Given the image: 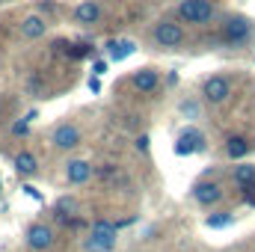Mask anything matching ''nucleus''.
Listing matches in <instances>:
<instances>
[{
  "instance_id": "obj_23",
  "label": "nucleus",
  "mask_w": 255,
  "mask_h": 252,
  "mask_svg": "<svg viewBox=\"0 0 255 252\" xmlns=\"http://www.w3.org/2000/svg\"><path fill=\"white\" fill-rule=\"evenodd\" d=\"M104 71H107V63H101V60H98V63L92 65V74H95V77H98V74H104Z\"/></svg>"
},
{
  "instance_id": "obj_13",
  "label": "nucleus",
  "mask_w": 255,
  "mask_h": 252,
  "mask_svg": "<svg viewBox=\"0 0 255 252\" xmlns=\"http://www.w3.org/2000/svg\"><path fill=\"white\" fill-rule=\"evenodd\" d=\"M130 83H133V89H139L142 95H148V92H154V89H157L160 77H157V71H154V68H139V71H133Z\"/></svg>"
},
{
  "instance_id": "obj_9",
  "label": "nucleus",
  "mask_w": 255,
  "mask_h": 252,
  "mask_svg": "<svg viewBox=\"0 0 255 252\" xmlns=\"http://www.w3.org/2000/svg\"><path fill=\"white\" fill-rule=\"evenodd\" d=\"M193 199H196L202 208H211V205H217V202L223 199V187H220L217 181H199V184L193 187Z\"/></svg>"
},
{
  "instance_id": "obj_11",
  "label": "nucleus",
  "mask_w": 255,
  "mask_h": 252,
  "mask_svg": "<svg viewBox=\"0 0 255 252\" xmlns=\"http://www.w3.org/2000/svg\"><path fill=\"white\" fill-rule=\"evenodd\" d=\"M45 33H48V21H45L42 15H27V18L21 21V39L33 42V39H42Z\"/></svg>"
},
{
  "instance_id": "obj_15",
  "label": "nucleus",
  "mask_w": 255,
  "mask_h": 252,
  "mask_svg": "<svg viewBox=\"0 0 255 252\" xmlns=\"http://www.w3.org/2000/svg\"><path fill=\"white\" fill-rule=\"evenodd\" d=\"M133 51H136V42H130V39H116V42H110V45H107V57H110L113 63L128 60Z\"/></svg>"
},
{
  "instance_id": "obj_4",
  "label": "nucleus",
  "mask_w": 255,
  "mask_h": 252,
  "mask_svg": "<svg viewBox=\"0 0 255 252\" xmlns=\"http://www.w3.org/2000/svg\"><path fill=\"white\" fill-rule=\"evenodd\" d=\"M202 95H205L208 104H223V101L232 95V83H229V77H223V74L208 77V80L202 83Z\"/></svg>"
},
{
  "instance_id": "obj_2",
  "label": "nucleus",
  "mask_w": 255,
  "mask_h": 252,
  "mask_svg": "<svg viewBox=\"0 0 255 252\" xmlns=\"http://www.w3.org/2000/svg\"><path fill=\"white\" fill-rule=\"evenodd\" d=\"M214 15V3L211 0H181L178 3V18L187 24H208Z\"/></svg>"
},
{
  "instance_id": "obj_17",
  "label": "nucleus",
  "mask_w": 255,
  "mask_h": 252,
  "mask_svg": "<svg viewBox=\"0 0 255 252\" xmlns=\"http://www.w3.org/2000/svg\"><path fill=\"white\" fill-rule=\"evenodd\" d=\"M226 151H229V157H247V151H250V142L244 139V136H232L229 142H226Z\"/></svg>"
},
{
  "instance_id": "obj_1",
  "label": "nucleus",
  "mask_w": 255,
  "mask_h": 252,
  "mask_svg": "<svg viewBox=\"0 0 255 252\" xmlns=\"http://www.w3.org/2000/svg\"><path fill=\"white\" fill-rule=\"evenodd\" d=\"M116 235H119V226L116 223L95 220L92 223V232L86 238V252H110L116 247Z\"/></svg>"
},
{
  "instance_id": "obj_21",
  "label": "nucleus",
  "mask_w": 255,
  "mask_h": 252,
  "mask_svg": "<svg viewBox=\"0 0 255 252\" xmlns=\"http://www.w3.org/2000/svg\"><path fill=\"white\" fill-rule=\"evenodd\" d=\"M39 9H42V15H54V12H57V6H54V3H45V0L39 3Z\"/></svg>"
},
{
  "instance_id": "obj_25",
  "label": "nucleus",
  "mask_w": 255,
  "mask_h": 252,
  "mask_svg": "<svg viewBox=\"0 0 255 252\" xmlns=\"http://www.w3.org/2000/svg\"><path fill=\"white\" fill-rule=\"evenodd\" d=\"M89 89H92V92H98V89H101V83H98V77H89Z\"/></svg>"
},
{
  "instance_id": "obj_6",
  "label": "nucleus",
  "mask_w": 255,
  "mask_h": 252,
  "mask_svg": "<svg viewBox=\"0 0 255 252\" xmlns=\"http://www.w3.org/2000/svg\"><path fill=\"white\" fill-rule=\"evenodd\" d=\"M27 247L33 252H45L54 247V229L45 226V223H33L27 229Z\"/></svg>"
},
{
  "instance_id": "obj_19",
  "label": "nucleus",
  "mask_w": 255,
  "mask_h": 252,
  "mask_svg": "<svg viewBox=\"0 0 255 252\" xmlns=\"http://www.w3.org/2000/svg\"><path fill=\"white\" fill-rule=\"evenodd\" d=\"M27 130H30V122H27V119H21V122L12 125V133H15V136H21V133H27Z\"/></svg>"
},
{
  "instance_id": "obj_7",
  "label": "nucleus",
  "mask_w": 255,
  "mask_h": 252,
  "mask_svg": "<svg viewBox=\"0 0 255 252\" xmlns=\"http://www.w3.org/2000/svg\"><path fill=\"white\" fill-rule=\"evenodd\" d=\"M51 142H54V148H77L80 145V127L74 125V122H63V125L54 127V133H51Z\"/></svg>"
},
{
  "instance_id": "obj_12",
  "label": "nucleus",
  "mask_w": 255,
  "mask_h": 252,
  "mask_svg": "<svg viewBox=\"0 0 255 252\" xmlns=\"http://www.w3.org/2000/svg\"><path fill=\"white\" fill-rule=\"evenodd\" d=\"M92 178V163L86 160H68L65 163V181L68 184H86Z\"/></svg>"
},
{
  "instance_id": "obj_20",
  "label": "nucleus",
  "mask_w": 255,
  "mask_h": 252,
  "mask_svg": "<svg viewBox=\"0 0 255 252\" xmlns=\"http://www.w3.org/2000/svg\"><path fill=\"white\" fill-rule=\"evenodd\" d=\"M89 48H92V45H74L71 57H86V54H89Z\"/></svg>"
},
{
  "instance_id": "obj_8",
  "label": "nucleus",
  "mask_w": 255,
  "mask_h": 252,
  "mask_svg": "<svg viewBox=\"0 0 255 252\" xmlns=\"http://www.w3.org/2000/svg\"><path fill=\"white\" fill-rule=\"evenodd\" d=\"M196 151H205V136L199 133V130H193V127H187L178 139H175V154H196Z\"/></svg>"
},
{
  "instance_id": "obj_22",
  "label": "nucleus",
  "mask_w": 255,
  "mask_h": 252,
  "mask_svg": "<svg viewBox=\"0 0 255 252\" xmlns=\"http://www.w3.org/2000/svg\"><path fill=\"white\" fill-rule=\"evenodd\" d=\"M136 148H139V151H148V136H145V133L136 136Z\"/></svg>"
},
{
  "instance_id": "obj_5",
  "label": "nucleus",
  "mask_w": 255,
  "mask_h": 252,
  "mask_svg": "<svg viewBox=\"0 0 255 252\" xmlns=\"http://www.w3.org/2000/svg\"><path fill=\"white\" fill-rule=\"evenodd\" d=\"M250 33H253V24L238 15V18H229V21H226V27H223V42H226V45H244V42L250 39Z\"/></svg>"
},
{
  "instance_id": "obj_10",
  "label": "nucleus",
  "mask_w": 255,
  "mask_h": 252,
  "mask_svg": "<svg viewBox=\"0 0 255 252\" xmlns=\"http://www.w3.org/2000/svg\"><path fill=\"white\" fill-rule=\"evenodd\" d=\"M98 18H101V3L98 0H80L74 6V21L80 27H92V24H98Z\"/></svg>"
},
{
  "instance_id": "obj_18",
  "label": "nucleus",
  "mask_w": 255,
  "mask_h": 252,
  "mask_svg": "<svg viewBox=\"0 0 255 252\" xmlns=\"http://www.w3.org/2000/svg\"><path fill=\"white\" fill-rule=\"evenodd\" d=\"M235 223V217L232 214H214V217H208L205 220V226L208 229H226V226H232Z\"/></svg>"
},
{
  "instance_id": "obj_16",
  "label": "nucleus",
  "mask_w": 255,
  "mask_h": 252,
  "mask_svg": "<svg viewBox=\"0 0 255 252\" xmlns=\"http://www.w3.org/2000/svg\"><path fill=\"white\" fill-rule=\"evenodd\" d=\"M235 181L241 184V190L244 187H250V184H255V166L253 163H241V166H235Z\"/></svg>"
},
{
  "instance_id": "obj_3",
  "label": "nucleus",
  "mask_w": 255,
  "mask_h": 252,
  "mask_svg": "<svg viewBox=\"0 0 255 252\" xmlns=\"http://www.w3.org/2000/svg\"><path fill=\"white\" fill-rule=\"evenodd\" d=\"M151 39H154L160 48H178V45L184 42V30H181V24H175V21H157L154 30H151Z\"/></svg>"
},
{
  "instance_id": "obj_24",
  "label": "nucleus",
  "mask_w": 255,
  "mask_h": 252,
  "mask_svg": "<svg viewBox=\"0 0 255 252\" xmlns=\"http://www.w3.org/2000/svg\"><path fill=\"white\" fill-rule=\"evenodd\" d=\"M57 208H60V211H74V202H71V199H63Z\"/></svg>"
},
{
  "instance_id": "obj_14",
  "label": "nucleus",
  "mask_w": 255,
  "mask_h": 252,
  "mask_svg": "<svg viewBox=\"0 0 255 252\" xmlns=\"http://www.w3.org/2000/svg\"><path fill=\"white\" fill-rule=\"evenodd\" d=\"M15 172H18L21 178L36 175V172H39V160H36V154H33V151H18V154H15Z\"/></svg>"
}]
</instances>
